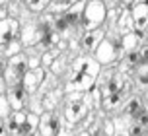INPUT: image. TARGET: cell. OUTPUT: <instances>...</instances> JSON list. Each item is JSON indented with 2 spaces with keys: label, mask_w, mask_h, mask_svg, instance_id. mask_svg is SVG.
<instances>
[{
  "label": "cell",
  "mask_w": 148,
  "mask_h": 136,
  "mask_svg": "<svg viewBox=\"0 0 148 136\" xmlns=\"http://www.w3.org/2000/svg\"><path fill=\"white\" fill-rule=\"evenodd\" d=\"M94 99H92V91L90 93H82V91H68L64 105H62V117L68 122H80L86 115L88 109L92 107Z\"/></svg>",
  "instance_id": "6da1fadb"
},
{
  "label": "cell",
  "mask_w": 148,
  "mask_h": 136,
  "mask_svg": "<svg viewBox=\"0 0 148 136\" xmlns=\"http://www.w3.org/2000/svg\"><path fill=\"white\" fill-rule=\"evenodd\" d=\"M4 126H6V134H16V136H23V134H35V129L39 126V115L33 111H14L12 115H8L4 119Z\"/></svg>",
  "instance_id": "7a4b0ae2"
},
{
  "label": "cell",
  "mask_w": 148,
  "mask_h": 136,
  "mask_svg": "<svg viewBox=\"0 0 148 136\" xmlns=\"http://www.w3.org/2000/svg\"><path fill=\"white\" fill-rule=\"evenodd\" d=\"M97 84L99 90V97H107V95H123L127 97L131 91V78L125 72H107L101 76V80Z\"/></svg>",
  "instance_id": "3957f363"
},
{
  "label": "cell",
  "mask_w": 148,
  "mask_h": 136,
  "mask_svg": "<svg viewBox=\"0 0 148 136\" xmlns=\"http://www.w3.org/2000/svg\"><path fill=\"white\" fill-rule=\"evenodd\" d=\"M105 23H107V31H109L111 35L115 33V37H119V35H123V33H127V31L134 29L129 6H115L113 10H107Z\"/></svg>",
  "instance_id": "277c9868"
},
{
  "label": "cell",
  "mask_w": 148,
  "mask_h": 136,
  "mask_svg": "<svg viewBox=\"0 0 148 136\" xmlns=\"http://www.w3.org/2000/svg\"><path fill=\"white\" fill-rule=\"evenodd\" d=\"M105 16H107L105 0H86L84 14H82V27H84V31L101 27L105 23Z\"/></svg>",
  "instance_id": "5b68a950"
},
{
  "label": "cell",
  "mask_w": 148,
  "mask_h": 136,
  "mask_svg": "<svg viewBox=\"0 0 148 136\" xmlns=\"http://www.w3.org/2000/svg\"><path fill=\"white\" fill-rule=\"evenodd\" d=\"M27 70H29V66H27V54L18 53L8 58L6 68H4V80H6L8 86L22 84V78Z\"/></svg>",
  "instance_id": "8992f818"
},
{
  "label": "cell",
  "mask_w": 148,
  "mask_h": 136,
  "mask_svg": "<svg viewBox=\"0 0 148 136\" xmlns=\"http://www.w3.org/2000/svg\"><path fill=\"white\" fill-rule=\"evenodd\" d=\"M94 56H96V61L99 64H103V66H109V64H115L119 61V56H123V53L119 51L117 43L109 37H103L99 41V45L96 47V51H94Z\"/></svg>",
  "instance_id": "52a82bcc"
},
{
  "label": "cell",
  "mask_w": 148,
  "mask_h": 136,
  "mask_svg": "<svg viewBox=\"0 0 148 136\" xmlns=\"http://www.w3.org/2000/svg\"><path fill=\"white\" fill-rule=\"evenodd\" d=\"M96 88V78L78 70H72L66 80V91H90Z\"/></svg>",
  "instance_id": "ba28073f"
},
{
  "label": "cell",
  "mask_w": 148,
  "mask_h": 136,
  "mask_svg": "<svg viewBox=\"0 0 148 136\" xmlns=\"http://www.w3.org/2000/svg\"><path fill=\"white\" fill-rule=\"evenodd\" d=\"M37 132L43 136H51V134H62V119L57 113H45L43 117H39V126Z\"/></svg>",
  "instance_id": "9c48e42d"
},
{
  "label": "cell",
  "mask_w": 148,
  "mask_h": 136,
  "mask_svg": "<svg viewBox=\"0 0 148 136\" xmlns=\"http://www.w3.org/2000/svg\"><path fill=\"white\" fill-rule=\"evenodd\" d=\"M6 95H8V101H10V107L12 111H20V109H25L27 101H29V91L23 88L22 84H16V86H8L6 90Z\"/></svg>",
  "instance_id": "30bf717a"
},
{
  "label": "cell",
  "mask_w": 148,
  "mask_h": 136,
  "mask_svg": "<svg viewBox=\"0 0 148 136\" xmlns=\"http://www.w3.org/2000/svg\"><path fill=\"white\" fill-rule=\"evenodd\" d=\"M129 10H131V20H133L134 31H142L144 33V29L148 25V6L142 0H134Z\"/></svg>",
  "instance_id": "8fae6325"
},
{
  "label": "cell",
  "mask_w": 148,
  "mask_h": 136,
  "mask_svg": "<svg viewBox=\"0 0 148 136\" xmlns=\"http://www.w3.org/2000/svg\"><path fill=\"white\" fill-rule=\"evenodd\" d=\"M72 70H78V72H84V74L97 78L101 74V64L96 61V56H90V53H86L72 62Z\"/></svg>",
  "instance_id": "7c38bea8"
},
{
  "label": "cell",
  "mask_w": 148,
  "mask_h": 136,
  "mask_svg": "<svg viewBox=\"0 0 148 136\" xmlns=\"http://www.w3.org/2000/svg\"><path fill=\"white\" fill-rule=\"evenodd\" d=\"M20 35V22L16 16H6L0 20V45H6Z\"/></svg>",
  "instance_id": "4fadbf2b"
},
{
  "label": "cell",
  "mask_w": 148,
  "mask_h": 136,
  "mask_svg": "<svg viewBox=\"0 0 148 136\" xmlns=\"http://www.w3.org/2000/svg\"><path fill=\"white\" fill-rule=\"evenodd\" d=\"M105 37V29L103 27H96V29H88L82 33V39H80V45H82V51L84 53H94L96 47L99 45V41Z\"/></svg>",
  "instance_id": "5bb4252c"
},
{
  "label": "cell",
  "mask_w": 148,
  "mask_h": 136,
  "mask_svg": "<svg viewBox=\"0 0 148 136\" xmlns=\"http://www.w3.org/2000/svg\"><path fill=\"white\" fill-rule=\"evenodd\" d=\"M140 41H142V31H127L123 35H119L117 37V47L119 51L125 54L129 51H133V49H138L140 47Z\"/></svg>",
  "instance_id": "9a60e30c"
},
{
  "label": "cell",
  "mask_w": 148,
  "mask_h": 136,
  "mask_svg": "<svg viewBox=\"0 0 148 136\" xmlns=\"http://www.w3.org/2000/svg\"><path fill=\"white\" fill-rule=\"evenodd\" d=\"M20 37H22V43H23V45H27V47L39 45V43H41V37H43V29H41L39 22L23 25V29L20 31Z\"/></svg>",
  "instance_id": "2e32d148"
},
{
  "label": "cell",
  "mask_w": 148,
  "mask_h": 136,
  "mask_svg": "<svg viewBox=\"0 0 148 136\" xmlns=\"http://www.w3.org/2000/svg\"><path fill=\"white\" fill-rule=\"evenodd\" d=\"M45 70L41 66H37V68H29L25 74H23V78H22V86L25 88V90L29 91V93H33V91L41 86V82L45 80Z\"/></svg>",
  "instance_id": "e0dca14e"
},
{
  "label": "cell",
  "mask_w": 148,
  "mask_h": 136,
  "mask_svg": "<svg viewBox=\"0 0 148 136\" xmlns=\"http://www.w3.org/2000/svg\"><path fill=\"white\" fill-rule=\"evenodd\" d=\"M142 105H144V103H142V99L138 97V95H133V97H129L125 103H123V115L129 117V119L134 122V119H136L138 111L142 109Z\"/></svg>",
  "instance_id": "ac0fdd59"
},
{
  "label": "cell",
  "mask_w": 148,
  "mask_h": 136,
  "mask_svg": "<svg viewBox=\"0 0 148 136\" xmlns=\"http://www.w3.org/2000/svg\"><path fill=\"white\" fill-rule=\"evenodd\" d=\"M18 53H22V43L16 41V39L8 41L6 45H0V56H4V58H10Z\"/></svg>",
  "instance_id": "d6986e66"
},
{
  "label": "cell",
  "mask_w": 148,
  "mask_h": 136,
  "mask_svg": "<svg viewBox=\"0 0 148 136\" xmlns=\"http://www.w3.org/2000/svg\"><path fill=\"white\" fill-rule=\"evenodd\" d=\"M134 78H136L138 86L148 88V62H138L134 66Z\"/></svg>",
  "instance_id": "ffe728a7"
},
{
  "label": "cell",
  "mask_w": 148,
  "mask_h": 136,
  "mask_svg": "<svg viewBox=\"0 0 148 136\" xmlns=\"http://www.w3.org/2000/svg\"><path fill=\"white\" fill-rule=\"evenodd\" d=\"M23 4H25V8H27L29 12H33V14H43L45 10L49 8L51 0H23Z\"/></svg>",
  "instance_id": "44dd1931"
},
{
  "label": "cell",
  "mask_w": 148,
  "mask_h": 136,
  "mask_svg": "<svg viewBox=\"0 0 148 136\" xmlns=\"http://www.w3.org/2000/svg\"><path fill=\"white\" fill-rule=\"evenodd\" d=\"M74 2H78V0H51V4H49V12L53 14H60V12H64L68 6H72Z\"/></svg>",
  "instance_id": "7402d4cb"
},
{
  "label": "cell",
  "mask_w": 148,
  "mask_h": 136,
  "mask_svg": "<svg viewBox=\"0 0 148 136\" xmlns=\"http://www.w3.org/2000/svg\"><path fill=\"white\" fill-rule=\"evenodd\" d=\"M51 70L55 72L57 76H60V74H64V70H66V56L62 54V56H55V61L51 62Z\"/></svg>",
  "instance_id": "603a6c76"
},
{
  "label": "cell",
  "mask_w": 148,
  "mask_h": 136,
  "mask_svg": "<svg viewBox=\"0 0 148 136\" xmlns=\"http://www.w3.org/2000/svg\"><path fill=\"white\" fill-rule=\"evenodd\" d=\"M134 122H136V124H140L142 129L146 130V134H148V105H142V109L138 111Z\"/></svg>",
  "instance_id": "cb8c5ba5"
},
{
  "label": "cell",
  "mask_w": 148,
  "mask_h": 136,
  "mask_svg": "<svg viewBox=\"0 0 148 136\" xmlns=\"http://www.w3.org/2000/svg\"><path fill=\"white\" fill-rule=\"evenodd\" d=\"M10 113H12V107H10L8 95L6 93H0V119H6Z\"/></svg>",
  "instance_id": "d4e9b609"
},
{
  "label": "cell",
  "mask_w": 148,
  "mask_h": 136,
  "mask_svg": "<svg viewBox=\"0 0 148 136\" xmlns=\"http://www.w3.org/2000/svg\"><path fill=\"white\" fill-rule=\"evenodd\" d=\"M125 61H127V64H129V66L134 68L138 62H142L140 61V51H138V49H133V51L125 53Z\"/></svg>",
  "instance_id": "484cf974"
},
{
  "label": "cell",
  "mask_w": 148,
  "mask_h": 136,
  "mask_svg": "<svg viewBox=\"0 0 148 136\" xmlns=\"http://www.w3.org/2000/svg\"><path fill=\"white\" fill-rule=\"evenodd\" d=\"M27 66L29 68L41 66V56H39V54H27Z\"/></svg>",
  "instance_id": "4316f807"
},
{
  "label": "cell",
  "mask_w": 148,
  "mask_h": 136,
  "mask_svg": "<svg viewBox=\"0 0 148 136\" xmlns=\"http://www.w3.org/2000/svg\"><path fill=\"white\" fill-rule=\"evenodd\" d=\"M55 56H57V54H53V53H45L43 56H41V66H51V62L55 61Z\"/></svg>",
  "instance_id": "83f0119b"
},
{
  "label": "cell",
  "mask_w": 148,
  "mask_h": 136,
  "mask_svg": "<svg viewBox=\"0 0 148 136\" xmlns=\"http://www.w3.org/2000/svg\"><path fill=\"white\" fill-rule=\"evenodd\" d=\"M138 51H140V61L142 62H148V45L138 47Z\"/></svg>",
  "instance_id": "f1b7e54d"
},
{
  "label": "cell",
  "mask_w": 148,
  "mask_h": 136,
  "mask_svg": "<svg viewBox=\"0 0 148 136\" xmlns=\"http://www.w3.org/2000/svg\"><path fill=\"white\" fill-rule=\"evenodd\" d=\"M6 90H8V84L4 80V76H0V93H6Z\"/></svg>",
  "instance_id": "f546056e"
},
{
  "label": "cell",
  "mask_w": 148,
  "mask_h": 136,
  "mask_svg": "<svg viewBox=\"0 0 148 136\" xmlns=\"http://www.w3.org/2000/svg\"><path fill=\"white\" fill-rule=\"evenodd\" d=\"M8 16V4H0V20Z\"/></svg>",
  "instance_id": "4dcf8cb0"
},
{
  "label": "cell",
  "mask_w": 148,
  "mask_h": 136,
  "mask_svg": "<svg viewBox=\"0 0 148 136\" xmlns=\"http://www.w3.org/2000/svg\"><path fill=\"white\" fill-rule=\"evenodd\" d=\"M0 134H6V126L4 124H0Z\"/></svg>",
  "instance_id": "1f68e13d"
},
{
  "label": "cell",
  "mask_w": 148,
  "mask_h": 136,
  "mask_svg": "<svg viewBox=\"0 0 148 136\" xmlns=\"http://www.w3.org/2000/svg\"><path fill=\"white\" fill-rule=\"evenodd\" d=\"M144 35H146V39H148V25H146V29H144Z\"/></svg>",
  "instance_id": "d6a6232c"
},
{
  "label": "cell",
  "mask_w": 148,
  "mask_h": 136,
  "mask_svg": "<svg viewBox=\"0 0 148 136\" xmlns=\"http://www.w3.org/2000/svg\"><path fill=\"white\" fill-rule=\"evenodd\" d=\"M142 2H144V4H146V6H148V0H142Z\"/></svg>",
  "instance_id": "836d02e7"
}]
</instances>
